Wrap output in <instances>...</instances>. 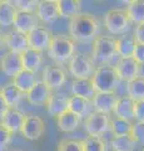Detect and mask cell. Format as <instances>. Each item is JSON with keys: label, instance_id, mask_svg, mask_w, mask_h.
I'll return each mask as SVG.
<instances>
[{"label": "cell", "instance_id": "1", "mask_svg": "<svg viewBox=\"0 0 144 151\" xmlns=\"http://www.w3.org/2000/svg\"><path fill=\"white\" fill-rule=\"evenodd\" d=\"M99 20L90 13H79L69 20V35L74 42H90L98 37Z\"/></svg>", "mask_w": 144, "mask_h": 151}, {"label": "cell", "instance_id": "2", "mask_svg": "<svg viewBox=\"0 0 144 151\" xmlns=\"http://www.w3.org/2000/svg\"><path fill=\"white\" fill-rule=\"evenodd\" d=\"M48 55L57 63H64L75 53V42L67 35H53L48 47Z\"/></svg>", "mask_w": 144, "mask_h": 151}, {"label": "cell", "instance_id": "3", "mask_svg": "<svg viewBox=\"0 0 144 151\" xmlns=\"http://www.w3.org/2000/svg\"><path fill=\"white\" fill-rule=\"evenodd\" d=\"M95 93L98 92H114L115 87L119 82V78L115 73L114 67L109 64L98 65L94 73L90 77Z\"/></svg>", "mask_w": 144, "mask_h": 151}, {"label": "cell", "instance_id": "4", "mask_svg": "<svg viewBox=\"0 0 144 151\" xmlns=\"http://www.w3.org/2000/svg\"><path fill=\"white\" fill-rule=\"evenodd\" d=\"M115 54V38L110 35H98L93 40L92 59L94 64H108Z\"/></svg>", "mask_w": 144, "mask_h": 151}, {"label": "cell", "instance_id": "5", "mask_svg": "<svg viewBox=\"0 0 144 151\" xmlns=\"http://www.w3.org/2000/svg\"><path fill=\"white\" fill-rule=\"evenodd\" d=\"M95 70V64L90 57L77 52L69 59V72L74 79H89Z\"/></svg>", "mask_w": 144, "mask_h": 151}, {"label": "cell", "instance_id": "6", "mask_svg": "<svg viewBox=\"0 0 144 151\" xmlns=\"http://www.w3.org/2000/svg\"><path fill=\"white\" fill-rule=\"evenodd\" d=\"M105 29L113 35H122L131 27V20L124 9H109L104 14Z\"/></svg>", "mask_w": 144, "mask_h": 151}, {"label": "cell", "instance_id": "7", "mask_svg": "<svg viewBox=\"0 0 144 151\" xmlns=\"http://www.w3.org/2000/svg\"><path fill=\"white\" fill-rule=\"evenodd\" d=\"M84 130L89 136H101L110 129L109 115L98 112H90L84 120Z\"/></svg>", "mask_w": 144, "mask_h": 151}, {"label": "cell", "instance_id": "8", "mask_svg": "<svg viewBox=\"0 0 144 151\" xmlns=\"http://www.w3.org/2000/svg\"><path fill=\"white\" fill-rule=\"evenodd\" d=\"M44 131H45V124L41 117L34 115V113L25 115L20 132L26 140L30 141L39 140L44 135Z\"/></svg>", "mask_w": 144, "mask_h": 151}, {"label": "cell", "instance_id": "9", "mask_svg": "<svg viewBox=\"0 0 144 151\" xmlns=\"http://www.w3.org/2000/svg\"><path fill=\"white\" fill-rule=\"evenodd\" d=\"M52 38H53V33L48 28L39 25L26 34L28 48L34 49L36 52H43L48 49Z\"/></svg>", "mask_w": 144, "mask_h": 151}, {"label": "cell", "instance_id": "10", "mask_svg": "<svg viewBox=\"0 0 144 151\" xmlns=\"http://www.w3.org/2000/svg\"><path fill=\"white\" fill-rule=\"evenodd\" d=\"M114 69L119 81H125V82L133 81L134 78L139 77V73H140V65L132 57H129V58H119Z\"/></svg>", "mask_w": 144, "mask_h": 151}, {"label": "cell", "instance_id": "11", "mask_svg": "<svg viewBox=\"0 0 144 151\" xmlns=\"http://www.w3.org/2000/svg\"><path fill=\"white\" fill-rule=\"evenodd\" d=\"M41 82L45 83L50 89H58L67 82V73L59 65H46L43 69Z\"/></svg>", "mask_w": 144, "mask_h": 151}, {"label": "cell", "instance_id": "12", "mask_svg": "<svg viewBox=\"0 0 144 151\" xmlns=\"http://www.w3.org/2000/svg\"><path fill=\"white\" fill-rule=\"evenodd\" d=\"M117 98L115 92H98L92 98V107L94 108V112L109 115L113 112Z\"/></svg>", "mask_w": 144, "mask_h": 151}, {"label": "cell", "instance_id": "13", "mask_svg": "<svg viewBox=\"0 0 144 151\" xmlns=\"http://www.w3.org/2000/svg\"><path fill=\"white\" fill-rule=\"evenodd\" d=\"M24 119L25 113L23 111L18 108H8L5 113L0 117V125L5 127L10 134H16V132H20Z\"/></svg>", "mask_w": 144, "mask_h": 151}, {"label": "cell", "instance_id": "14", "mask_svg": "<svg viewBox=\"0 0 144 151\" xmlns=\"http://www.w3.org/2000/svg\"><path fill=\"white\" fill-rule=\"evenodd\" d=\"M14 29L23 33V34H28L29 32L39 27V19L36 18L35 13H29V12H16L15 18L13 22Z\"/></svg>", "mask_w": 144, "mask_h": 151}, {"label": "cell", "instance_id": "15", "mask_svg": "<svg viewBox=\"0 0 144 151\" xmlns=\"http://www.w3.org/2000/svg\"><path fill=\"white\" fill-rule=\"evenodd\" d=\"M35 15L39 19V22L43 23H53L59 18L57 0H41L38 1V5L35 9Z\"/></svg>", "mask_w": 144, "mask_h": 151}, {"label": "cell", "instance_id": "16", "mask_svg": "<svg viewBox=\"0 0 144 151\" xmlns=\"http://www.w3.org/2000/svg\"><path fill=\"white\" fill-rule=\"evenodd\" d=\"M50 94H52V89L41 81H36V83L33 86V88L25 94V97L30 105L43 106L46 103L48 98L50 97Z\"/></svg>", "mask_w": 144, "mask_h": 151}, {"label": "cell", "instance_id": "17", "mask_svg": "<svg viewBox=\"0 0 144 151\" xmlns=\"http://www.w3.org/2000/svg\"><path fill=\"white\" fill-rule=\"evenodd\" d=\"M0 68H1L3 73H5L9 77H14L16 73H19L23 69L20 54L13 53V52H5L1 58H0Z\"/></svg>", "mask_w": 144, "mask_h": 151}, {"label": "cell", "instance_id": "18", "mask_svg": "<svg viewBox=\"0 0 144 151\" xmlns=\"http://www.w3.org/2000/svg\"><path fill=\"white\" fill-rule=\"evenodd\" d=\"M20 59H21L23 69L30 70L33 73L38 72L44 62L43 53L41 52H36L34 49H30V48H28L23 52L20 54Z\"/></svg>", "mask_w": 144, "mask_h": 151}, {"label": "cell", "instance_id": "19", "mask_svg": "<svg viewBox=\"0 0 144 151\" xmlns=\"http://www.w3.org/2000/svg\"><path fill=\"white\" fill-rule=\"evenodd\" d=\"M5 47L9 49V52L21 54L25 49H28L26 35L15 29L5 33Z\"/></svg>", "mask_w": 144, "mask_h": 151}, {"label": "cell", "instance_id": "20", "mask_svg": "<svg viewBox=\"0 0 144 151\" xmlns=\"http://www.w3.org/2000/svg\"><path fill=\"white\" fill-rule=\"evenodd\" d=\"M68 101H69V97L65 93H62V92L52 93L45 103L46 111H48L50 116L57 117L62 112L68 110Z\"/></svg>", "mask_w": 144, "mask_h": 151}, {"label": "cell", "instance_id": "21", "mask_svg": "<svg viewBox=\"0 0 144 151\" xmlns=\"http://www.w3.org/2000/svg\"><path fill=\"white\" fill-rule=\"evenodd\" d=\"M134 103H135V101H133L132 98L128 96L118 97L117 102H115V106L113 108L114 117H118V119H123V120L132 122V120H134V116H133Z\"/></svg>", "mask_w": 144, "mask_h": 151}, {"label": "cell", "instance_id": "22", "mask_svg": "<svg viewBox=\"0 0 144 151\" xmlns=\"http://www.w3.org/2000/svg\"><path fill=\"white\" fill-rule=\"evenodd\" d=\"M36 76L35 73L30 72V70H25L21 69L19 73H16L14 77L11 78V83L15 86L23 94H26L30 91L33 86L36 83Z\"/></svg>", "mask_w": 144, "mask_h": 151}, {"label": "cell", "instance_id": "23", "mask_svg": "<svg viewBox=\"0 0 144 151\" xmlns=\"http://www.w3.org/2000/svg\"><path fill=\"white\" fill-rule=\"evenodd\" d=\"M55 120H57L58 129L62 132H73L78 129L79 124H80V117H78L75 113L70 112L69 110L58 115Z\"/></svg>", "mask_w": 144, "mask_h": 151}, {"label": "cell", "instance_id": "24", "mask_svg": "<svg viewBox=\"0 0 144 151\" xmlns=\"http://www.w3.org/2000/svg\"><path fill=\"white\" fill-rule=\"evenodd\" d=\"M70 89H72L73 96H78V97L85 98V100H89V101H92V98L95 94L90 78L89 79H73Z\"/></svg>", "mask_w": 144, "mask_h": 151}, {"label": "cell", "instance_id": "25", "mask_svg": "<svg viewBox=\"0 0 144 151\" xmlns=\"http://www.w3.org/2000/svg\"><path fill=\"white\" fill-rule=\"evenodd\" d=\"M0 94L3 96L4 101L6 102L9 108H16L18 105L20 103L21 98L24 97V94L14 86L11 82H9V83L5 84V86L1 87V89H0Z\"/></svg>", "mask_w": 144, "mask_h": 151}, {"label": "cell", "instance_id": "26", "mask_svg": "<svg viewBox=\"0 0 144 151\" xmlns=\"http://www.w3.org/2000/svg\"><path fill=\"white\" fill-rule=\"evenodd\" d=\"M92 101L85 100V98L78 97V96H70L68 101V110L75 113L78 117H84L90 113Z\"/></svg>", "mask_w": 144, "mask_h": 151}, {"label": "cell", "instance_id": "27", "mask_svg": "<svg viewBox=\"0 0 144 151\" xmlns=\"http://www.w3.org/2000/svg\"><path fill=\"white\" fill-rule=\"evenodd\" d=\"M57 6L59 18H73L77 14L82 13V3L78 0H57Z\"/></svg>", "mask_w": 144, "mask_h": 151}, {"label": "cell", "instance_id": "28", "mask_svg": "<svg viewBox=\"0 0 144 151\" xmlns=\"http://www.w3.org/2000/svg\"><path fill=\"white\" fill-rule=\"evenodd\" d=\"M135 40L133 35H122L115 39V52L120 58H129L133 54Z\"/></svg>", "mask_w": 144, "mask_h": 151}, {"label": "cell", "instance_id": "29", "mask_svg": "<svg viewBox=\"0 0 144 151\" xmlns=\"http://www.w3.org/2000/svg\"><path fill=\"white\" fill-rule=\"evenodd\" d=\"M127 15L131 23H144V0H132L127 3Z\"/></svg>", "mask_w": 144, "mask_h": 151}, {"label": "cell", "instance_id": "30", "mask_svg": "<svg viewBox=\"0 0 144 151\" xmlns=\"http://www.w3.org/2000/svg\"><path fill=\"white\" fill-rule=\"evenodd\" d=\"M137 145V141L132 137L131 134L115 136L110 140V147L113 151H133Z\"/></svg>", "mask_w": 144, "mask_h": 151}, {"label": "cell", "instance_id": "31", "mask_svg": "<svg viewBox=\"0 0 144 151\" xmlns=\"http://www.w3.org/2000/svg\"><path fill=\"white\" fill-rule=\"evenodd\" d=\"M16 12L18 10L15 9V6L13 5L11 1L0 0V25L1 27L13 25Z\"/></svg>", "mask_w": 144, "mask_h": 151}, {"label": "cell", "instance_id": "32", "mask_svg": "<svg viewBox=\"0 0 144 151\" xmlns=\"http://www.w3.org/2000/svg\"><path fill=\"white\" fill-rule=\"evenodd\" d=\"M127 96L133 101L144 100V77H137L127 82Z\"/></svg>", "mask_w": 144, "mask_h": 151}, {"label": "cell", "instance_id": "33", "mask_svg": "<svg viewBox=\"0 0 144 151\" xmlns=\"http://www.w3.org/2000/svg\"><path fill=\"white\" fill-rule=\"evenodd\" d=\"M132 122L123 120V119H118V117H113L110 119V131L113 136H123V135H129L132 131Z\"/></svg>", "mask_w": 144, "mask_h": 151}, {"label": "cell", "instance_id": "34", "mask_svg": "<svg viewBox=\"0 0 144 151\" xmlns=\"http://www.w3.org/2000/svg\"><path fill=\"white\" fill-rule=\"evenodd\" d=\"M83 151H106L108 144L101 136H88L85 140H82Z\"/></svg>", "mask_w": 144, "mask_h": 151}, {"label": "cell", "instance_id": "35", "mask_svg": "<svg viewBox=\"0 0 144 151\" xmlns=\"http://www.w3.org/2000/svg\"><path fill=\"white\" fill-rule=\"evenodd\" d=\"M57 151H83L82 140L75 139H62L58 142Z\"/></svg>", "mask_w": 144, "mask_h": 151}, {"label": "cell", "instance_id": "36", "mask_svg": "<svg viewBox=\"0 0 144 151\" xmlns=\"http://www.w3.org/2000/svg\"><path fill=\"white\" fill-rule=\"evenodd\" d=\"M11 3L18 12H29V13H34L36 5H38L36 0H15V1Z\"/></svg>", "mask_w": 144, "mask_h": 151}, {"label": "cell", "instance_id": "37", "mask_svg": "<svg viewBox=\"0 0 144 151\" xmlns=\"http://www.w3.org/2000/svg\"><path fill=\"white\" fill-rule=\"evenodd\" d=\"M131 135L137 141V144L144 145V122H138V121L134 122L132 125Z\"/></svg>", "mask_w": 144, "mask_h": 151}, {"label": "cell", "instance_id": "38", "mask_svg": "<svg viewBox=\"0 0 144 151\" xmlns=\"http://www.w3.org/2000/svg\"><path fill=\"white\" fill-rule=\"evenodd\" d=\"M134 120L138 122H144V100L135 101L134 103V111H133Z\"/></svg>", "mask_w": 144, "mask_h": 151}, {"label": "cell", "instance_id": "39", "mask_svg": "<svg viewBox=\"0 0 144 151\" xmlns=\"http://www.w3.org/2000/svg\"><path fill=\"white\" fill-rule=\"evenodd\" d=\"M132 58L135 60L139 65L144 64V44L135 43V47H134V50H133V54H132Z\"/></svg>", "mask_w": 144, "mask_h": 151}, {"label": "cell", "instance_id": "40", "mask_svg": "<svg viewBox=\"0 0 144 151\" xmlns=\"http://www.w3.org/2000/svg\"><path fill=\"white\" fill-rule=\"evenodd\" d=\"M11 137H13V134H10L5 127H3L0 125V150L6 147V145L10 142Z\"/></svg>", "mask_w": 144, "mask_h": 151}, {"label": "cell", "instance_id": "41", "mask_svg": "<svg viewBox=\"0 0 144 151\" xmlns=\"http://www.w3.org/2000/svg\"><path fill=\"white\" fill-rule=\"evenodd\" d=\"M133 38H134V40H135V43L144 44V23H140V24L135 25Z\"/></svg>", "mask_w": 144, "mask_h": 151}, {"label": "cell", "instance_id": "42", "mask_svg": "<svg viewBox=\"0 0 144 151\" xmlns=\"http://www.w3.org/2000/svg\"><path fill=\"white\" fill-rule=\"evenodd\" d=\"M8 105H6V102L4 101V98H3V96L0 94V117H1L4 113H5V111L8 110Z\"/></svg>", "mask_w": 144, "mask_h": 151}, {"label": "cell", "instance_id": "43", "mask_svg": "<svg viewBox=\"0 0 144 151\" xmlns=\"http://www.w3.org/2000/svg\"><path fill=\"white\" fill-rule=\"evenodd\" d=\"M5 48V33L0 29V50Z\"/></svg>", "mask_w": 144, "mask_h": 151}, {"label": "cell", "instance_id": "44", "mask_svg": "<svg viewBox=\"0 0 144 151\" xmlns=\"http://www.w3.org/2000/svg\"><path fill=\"white\" fill-rule=\"evenodd\" d=\"M142 151H144V147H143V149H142Z\"/></svg>", "mask_w": 144, "mask_h": 151}]
</instances>
